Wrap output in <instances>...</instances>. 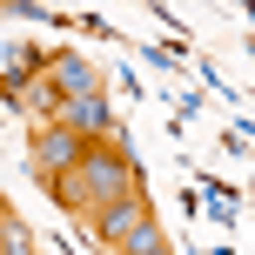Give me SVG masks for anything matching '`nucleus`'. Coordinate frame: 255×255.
<instances>
[{
    "label": "nucleus",
    "mask_w": 255,
    "mask_h": 255,
    "mask_svg": "<svg viewBox=\"0 0 255 255\" xmlns=\"http://www.w3.org/2000/svg\"><path fill=\"white\" fill-rule=\"evenodd\" d=\"M40 81H47V94H54L61 108H67V101H88V94H101V74H94L81 54H47V74H40Z\"/></svg>",
    "instance_id": "nucleus-4"
},
{
    "label": "nucleus",
    "mask_w": 255,
    "mask_h": 255,
    "mask_svg": "<svg viewBox=\"0 0 255 255\" xmlns=\"http://www.w3.org/2000/svg\"><path fill=\"white\" fill-rule=\"evenodd\" d=\"M88 222H94V242H101L108 255H121V249H128V242H134V235L154 222V208H148V195H128V202H108V208H94Z\"/></svg>",
    "instance_id": "nucleus-2"
},
{
    "label": "nucleus",
    "mask_w": 255,
    "mask_h": 255,
    "mask_svg": "<svg viewBox=\"0 0 255 255\" xmlns=\"http://www.w3.org/2000/svg\"><path fill=\"white\" fill-rule=\"evenodd\" d=\"M67 181H74V195H81V208H88V215H94V208H108V202H128V195H141V168L128 161L115 141H88Z\"/></svg>",
    "instance_id": "nucleus-1"
},
{
    "label": "nucleus",
    "mask_w": 255,
    "mask_h": 255,
    "mask_svg": "<svg viewBox=\"0 0 255 255\" xmlns=\"http://www.w3.org/2000/svg\"><path fill=\"white\" fill-rule=\"evenodd\" d=\"M0 255H34V229L7 208H0Z\"/></svg>",
    "instance_id": "nucleus-6"
},
{
    "label": "nucleus",
    "mask_w": 255,
    "mask_h": 255,
    "mask_svg": "<svg viewBox=\"0 0 255 255\" xmlns=\"http://www.w3.org/2000/svg\"><path fill=\"white\" fill-rule=\"evenodd\" d=\"M54 128H67V134H81V141H108L115 108H108V94H88V101H67L61 115H54Z\"/></svg>",
    "instance_id": "nucleus-5"
},
{
    "label": "nucleus",
    "mask_w": 255,
    "mask_h": 255,
    "mask_svg": "<svg viewBox=\"0 0 255 255\" xmlns=\"http://www.w3.org/2000/svg\"><path fill=\"white\" fill-rule=\"evenodd\" d=\"M81 148H88L81 134H67V128L40 121V128H34V154H27V161H34V181H61V175H74Z\"/></svg>",
    "instance_id": "nucleus-3"
},
{
    "label": "nucleus",
    "mask_w": 255,
    "mask_h": 255,
    "mask_svg": "<svg viewBox=\"0 0 255 255\" xmlns=\"http://www.w3.org/2000/svg\"><path fill=\"white\" fill-rule=\"evenodd\" d=\"M121 255H175V249H168V235H161V222H148V229H141V235H134V242H128Z\"/></svg>",
    "instance_id": "nucleus-7"
}]
</instances>
